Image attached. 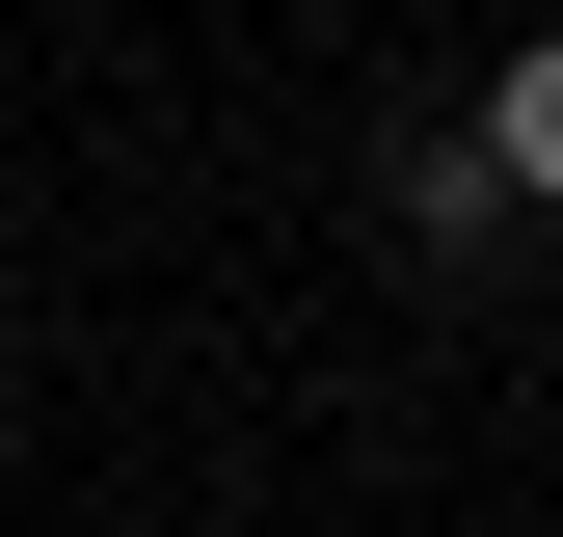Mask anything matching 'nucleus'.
<instances>
[{
	"label": "nucleus",
	"instance_id": "f257e3e1",
	"mask_svg": "<svg viewBox=\"0 0 563 537\" xmlns=\"http://www.w3.org/2000/svg\"><path fill=\"white\" fill-rule=\"evenodd\" d=\"M483 162H510V188H563V28L510 54V108H483Z\"/></svg>",
	"mask_w": 563,
	"mask_h": 537
}]
</instances>
